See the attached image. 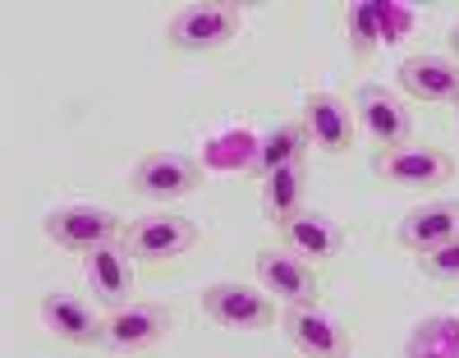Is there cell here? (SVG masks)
Listing matches in <instances>:
<instances>
[{
	"instance_id": "cell-4",
	"label": "cell",
	"mask_w": 459,
	"mask_h": 358,
	"mask_svg": "<svg viewBox=\"0 0 459 358\" xmlns=\"http://www.w3.org/2000/svg\"><path fill=\"white\" fill-rule=\"evenodd\" d=\"M203 312L225 331H266V327H276V299L262 285H244V281H212L203 290Z\"/></svg>"
},
{
	"instance_id": "cell-9",
	"label": "cell",
	"mask_w": 459,
	"mask_h": 358,
	"mask_svg": "<svg viewBox=\"0 0 459 358\" xmlns=\"http://www.w3.org/2000/svg\"><path fill=\"white\" fill-rule=\"evenodd\" d=\"M198 244V225L188 221V216H175V212H157V216H143L129 225L125 234V249L134 262H170L179 253H188Z\"/></svg>"
},
{
	"instance_id": "cell-24",
	"label": "cell",
	"mask_w": 459,
	"mask_h": 358,
	"mask_svg": "<svg viewBox=\"0 0 459 358\" xmlns=\"http://www.w3.org/2000/svg\"><path fill=\"white\" fill-rule=\"evenodd\" d=\"M455 110H459V97H455Z\"/></svg>"
},
{
	"instance_id": "cell-21",
	"label": "cell",
	"mask_w": 459,
	"mask_h": 358,
	"mask_svg": "<svg viewBox=\"0 0 459 358\" xmlns=\"http://www.w3.org/2000/svg\"><path fill=\"white\" fill-rule=\"evenodd\" d=\"M418 266H423L428 281L437 285H459V239L446 249H432V253H418Z\"/></svg>"
},
{
	"instance_id": "cell-7",
	"label": "cell",
	"mask_w": 459,
	"mask_h": 358,
	"mask_svg": "<svg viewBox=\"0 0 459 358\" xmlns=\"http://www.w3.org/2000/svg\"><path fill=\"white\" fill-rule=\"evenodd\" d=\"M170 327H175V317H170V308H161V303H125V308H115L110 317H106V327H101V349H110V354H143V349H152V345H161L166 336H170Z\"/></svg>"
},
{
	"instance_id": "cell-17",
	"label": "cell",
	"mask_w": 459,
	"mask_h": 358,
	"mask_svg": "<svg viewBox=\"0 0 459 358\" xmlns=\"http://www.w3.org/2000/svg\"><path fill=\"white\" fill-rule=\"evenodd\" d=\"M308 129H303V119H281L276 129H266L257 152H253V179H266V175H276L281 166H294V162H308Z\"/></svg>"
},
{
	"instance_id": "cell-19",
	"label": "cell",
	"mask_w": 459,
	"mask_h": 358,
	"mask_svg": "<svg viewBox=\"0 0 459 358\" xmlns=\"http://www.w3.org/2000/svg\"><path fill=\"white\" fill-rule=\"evenodd\" d=\"M340 28H344V47H350V56H359V60L377 56V47H381V5L377 0L344 5L340 10Z\"/></svg>"
},
{
	"instance_id": "cell-11",
	"label": "cell",
	"mask_w": 459,
	"mask_h": 358,
	"mask_svg": "<svg viewBox=\"0 0 459 358\" xmlns=\"http://www.w3.org/2000/svg\"><path fill=\"white\" fill-rule=\"evenodd\" d=\"M303 129H308L313 147L326 152V156H340L350 152L354 138H359V119H354V106L335 97V92H308L303 97Z\"/></svg>"
},
{
	"instance_id": "cell-13",
	"label": "cell",
	"mask_w": 459,
	"mask_h": 358,
	"mask_svg": "<svg viewBox=\"0 0 459 358\" xmlns=\"http://www.w3.org/2000/svg\"><path fill=\"white\" fill-rule=\"evenodd\" d=\"M83 275H88V290L101 308H125L134 303L129 290H134V258L125 249V239H115V244H101L92 253H83Z\"/></svg>"
},
{
	"instance_id": "cell-15",
	"label": "cell",
	"mask_w": 459,
	"mask_h": 358,
	"mask_svg": "<svg viewBox=\"0 0 459 358\" xmlns=\"http://www.w3.org/2000/svg\"><path fill=\"white\" fill-rule=\"evenodd\" d=\"M281 244H285L290 253H299L303 262L322 266V262H335V258L344 253V230H340L335 216L303 207L290 225H281Z\"/></svg>"
},
{
	"instance_id": "cell-16",
	"label": "cell",
	"mask_w": 459,
	"mask_h": 358,
	"mask_svg": "<svg viewBox=\"0 0 459 358\" xmlns=\"http://www.w3.org/2000/svg\"><path fill=\"white\" fill-rule=\"evenodd\" d=\"M455 239H459V203H455V197L423 203V207H413L400 221V244L409 253H432V249L455 244Z\"/></svg>"
},
{
	"instance_id": "cell-5",
	"label": "cell",
	"mask_w": 459,
	"mask_h": 358,
	"mask_svg": "<svg viewBox=\"0 0 459 358\" xmlns=\"http://www.w3.org/2000/svg\"><path fill=\"white\" fill-rule=\"evenodd\" d=\"M281 331L303 358H350L354 354V331L340 322L322 303H303L281 312Z\"/></svg>"
},
{
	"instance_id": "cell-22",
	"label": "cell",
	"mask_w": 459,
	"mask_h": 358,
	"mask_svg": "<svg viewBox=\"0 0 459 358\" xmlns=\"http://www.w3.org/2000/svg\"><path fill=\"white\" fill-rule=\"evenodd\" d=\"M413 10H404V5H381V42H400V37H409V28H413Z\"/></svg>"
},
{
	"instance_id": "cell-2",
	"label": "cell",
	"mask_w": 459,
	"mask_h": 358,
	"mask_svg": "<svg viewBox=\"0 0 459 358\" xmlns=\"http://www.w3.org/2000/svg\"><path fill=\"white\" fill-rule=\"evenodd\" d=\"M42 234L65 253H92L101 244H115V239L125 234V225H120V216H115L110 207L65 203V207H51L42 216Z\"/></svg>"
},
{
	"instance_id": "cell-14",
	"label": "cell",
	"mask_w": 459,
	"mask_h": 358,
	"mask_svg": "<svg viewBox=\"0 0 459 358\" xmlns=\"http://www.w3.org/2000/svg\"><path fill=\"white\" fill-rule=\"evenodd\" d=\"M400 88H404V97L423 101V106H455V97H459V60L432 56V51L409 56L400 65Z\"/></svg>"
},
{
	"instance_id": "cell-20",
	"label": "cell",
	"mask_w": 459,
	"mask_h": 358,
	"mask_svg": "<svg viewBox=\"0 0 459 358\" xmlns=\"http://www.w3.org/2000/svg\"><path fill=\"white\" fill-rule=\"evenodd\" d=\"M404 358H459V317H428L413 331Z\"/></svg>"
},
{
	"instance_id": "cell-18",
	"label": "cell",
	"mask_w": 459,
	"mask_h": 358,
	"mask_svg": "<svg viewBox=\"0 0 459 358\" xmlns=\"http://www.w3.org/2000/svg\"><path fill=\"white\" fill-rule=\"evenodd\" d=\"M303 197H308V162L281 166L276 175L262 179V216L281 230L303 212Z\"/></svg>"
},
{
	"instance_id": "cell-12",
	"label": "cell",
	"mask_w": 459,
	"mask_h": 358,
	"mask_svg": "<svg viewBox=\"0 0 459 358\" xmlns=\"http://www.w3.org/2000/svg\"><path fill=\"white\" fill-rule=\"evenodd\" d=\"M37 317H42V327L65 345H101L106 317H97L92 303L74 290H47L37 299Z\"/></svg>"
},
{
	"instance_id": "cell-1",
	"label": "cell",
	"mask_w": 459,
	"mask_h": 358,
	"mask_svg": "<svg viewBox=\"0 0 459 358\" xmlns=\"http://www.w3.org/2000/svg\"><path fill=\"white\" fill-rule=\"evenodd\" d=\"M244 32V10L239 5H221V0H207V5H179L166 23V42L175 51L188 56H207L230 47Z\"/></svg>"
},
{
	"instance_id": "cell-8",
	"label": "cell",
	"mask_w": 459,
	"mask_h": 358,
	"mask_svg": "<svg viewBox=\"0 0 459 358\" xmlns=\"http://www.w3.org/2000/svg\"><path fill=\"white\" fill-rule=\"evenodd\" d=\"M372 170H377V179H386L395 188H437L455 175V162L441 147L404 143V147H391V152H377Z\"/></svg>"
},
{
	"instance_id": "cell-3",
	"label": "cell",
	"mask_w": 459,
	"mask_h": 358,
	"mask_svg": "<svg viewBox=\"0 0 459 358\" xmlns=\"http://www.w3.org/2000/svg\"><path fill=\"white\" fill-rule=\"evenodd\" d=\"M129 188L147 203H179L203 188V166L188 152H147L129 170Z\"/></svg>"
},
{
	"instance_id": "cell-6",
	"label": "cell",
	"mask_w": 459,
	"mask_h": 358,
	"mask_svg": "<svg viewBox=\"0 0 459 358\" xmlns=\"http://www.w3.org/2000/svg\"><path fill=\"white\" fill-rule=\"evenodd\" d=\"M350 106H354V119H359V134H368V143H377L381 152L404 147L413 138V115H409L400 92L381 88V83H363Z\"/></svg>"
},
{
	"instance_id": "cell-23",
	"label": "cell",
	"mask_w": 459,
	"mask_h": 358,
	"mask_svg": "<svg viewBox=\"0 0 459 358\" xmlns=\"http://www.w3.org/2000/svg\"><path fill=\"white\" fill-rule=\"evenodd\" d=\"M446 37H450V56H455V60H459V19H455V23H450V32H446Z\"/></svg>"
},
{
	"instance_id": "cell-10",
	"label": "cell",
	"mask_w": 459,
	"mask_h": 358,
	"mask_svg": "<svg viewBox=\"0 0 459 358\" xmlns=\"http://www.w3.org/2000/svg\"><path fill=\"white\" fill-rule=\"evenodd\" d=\"M257 285L285 308L317 303V266L303 262L290 249H262L257 253Z\"/></svg>"
}]
</instances>
